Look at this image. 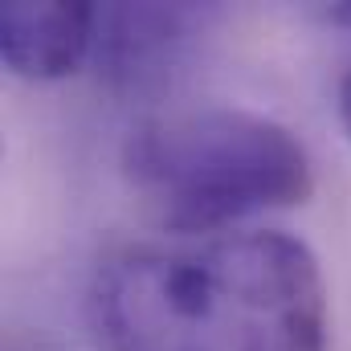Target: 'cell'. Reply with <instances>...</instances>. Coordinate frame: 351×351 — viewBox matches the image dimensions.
<instances>
[{
  "mask_svg": "<svg viewBox=\"0 0 351 351\" xmlns=\"http://www.w3.org/2000/svg\"><path fill=\"white\" fill-rule=\"evenodd\" d=\"M86 323L102 351H327V278L282 229L123 245L94 265Z\"/></svg>",
  "mask_w": 351,
  "mask_h": 351,
  "instance_id": "cell-1",
  "label": "cell"
},
{
  "mask_svg": "<svg viewBox=\"0 0 351 351\" xmlns=\"http://www.w3.org/2000/svg\"><path fill=\"white\" fill-rule=\"evenodd\" d=\"M123 176L143 208L180 237H213L315 192L298 135L245 106L152 114L123 139Z\"/></svg>",
  "mask_w": 351,
  "mask_h": 351,
  "instance_id": "cell-2",
  "label": "cell"
},
{
  "mask_svg": "<svg viewBox=\"0 0 351 351\" xmlns=\"http://www.w3.org/2000/svg\"><path fill=\"white\" fill-rule=\"evenodd\" d=\"M98 8L90 4H4L0 8V58L25 82H58L94 58Z\"/></svg>",
  "mask_w": 351,
  "mask_h": 351,
  "instance_id": "cell-3",
  "label": "cell"
},
{
  "mask_svg": "<svg viewBox=\"0 0 351 351\" xmlns=\"http://www.w3.org/2000/svg\"><path fill=\"white\" fill-rule=\"evenodd\" d=\"M188 16L160 4H119L98 12L94 66L119 90H143L176 66Z\"/></svg>",
  "mask_w": 351,
  "mask_h": 351,
  "instance_id": "cell-4",
  "label": "cell"
},
{
  "mask_svg": "<svg viewBox=\"0 0 351 351\" xmlns=\"http://www.w3.org/2000/svg\"><path fill=\"white\" fill-rule=\"evenodd\" d=\"M339 123H343V131L351 139V70L339 78Z\"/></svg>",
  "mask_w": 351,
  "mask_h": 351,
  "instance_id": "cell-5",
  "label": "cell"
}]
</instances>
